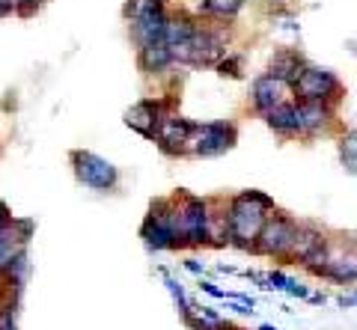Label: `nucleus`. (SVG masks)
I'll list each match as a JSON object with an SVG mask.
<instances>
[{
  "instance_id": "obj_30",
  "label": "nucleus",
  "mask_w": 357,
  "mask_h": 330,
  "mask_svg": "<svg viewBox=\"0 0 357 330\" xmlns=\"http://www.w3.org/2000/svg\"><path fill=\"white\" fill-rule=\"evenodd\" d=\"M310 301H312V304H325L328 298H325V294H310Z\"/></svg>"
},
{
  "instance_id": "obj_21",
  "label": "nucleus",
  "mask_w": 357,
  "mask_h": 330,
  "mask_svg": "<svg viewBox=\"0 0 357 330\" xmlns=\"http://www.w3.org/2000/svg\"><path fill=\"white\" fill-rule=\"evenodd\" d=\"M340 161L351 175H357V128H349L340 137Z\"/></svg>"
},
{
  "instance_id": "obj_2",
  "label": "nucleus",
  "mask_w": 357,
  "mask_h": 330,
  "mask_svg": "<svg viewBox=\"0 0 357 330\" xmlns=\"http://www.w3.org/2000/svg\"><path fill=\"white\" fill-rule=\"evenodd\" d=\"M176 233L178 247H203L211 235V203L203 196L178 191L176 196Z\"/></svg>"
},
{
  "instance_id": "obj_23",
  "label": "nucleus",
  "mask_w": 357,
  "mask_h": 330,
  "mask_svg": "<svg viewBox=\"0 0 357 330\" xmlns=\"http://www.w3.org/2000/svg\"><path fill=\"white\" fill-rule=\"evenodd\" d=\"M286 283H289V277H286L283 271H268V277H265V289L286 292Z\"/></svg>"
},
{
  "instance_id": "obj_33",
  "label": "nucleus",
  "mask_w": 357,
  "mask_h": 330,
  "mask_svg": "<svg viewBox=\"0 0 357 330\" xmlns=\"http://www.w3.org/2000/svg\"><path fill=\"white\" fill-rule=\"evenodd\" d=\"M152 3H164V0H152Z\"/></svg>"
},
{
  "instance_id": "obj_28",
  "label": "nucleus",
  "mask_w": 357,
  "mask_h": 330,
  "mask_svg": "<svg viewBox=\"0 0 357 330\" xmlns=\"http://www.w3.org/2000/svg\"><path fill=\"white\" fill-rule=\"evenodd\" d=\"M337 304H340L342 310H345V306H354L357 301H354V294H340V298H337Z\"/></svg>"
},
{
  "instance_id": "obj_34",
  "label": "nucleus",
  "mask_w": 357,
  "mask_h": 330,
  "mask_svg": "<svg viewBox=\"0 0 357 330\" xmlns=\"http://www.w3.org/2000/svg\"><path fill=\"white\" fill-rule=\"evenodd\" d=\"M354 301H357V292H354Z\"/></svg>"
},
{
  "instance_id": "obj_9",
  "label": "nucleus",
  "mask_w": 357,
  "mask_h": 330,
  "mask_svg": "<svg viewBox=\"0 0 357 330\" xmlns=\"http://www.w3.org/2000/svg\"><path fill=\"white\" fill-rule=\"evenodd\" d=\"M164 27H167V15L161 3L152 0H137L134 3V21H131V33L137 39V45H152V42L164 39Z\"/></svg>"
},
{
  "instance_id": "obj_3",
  "label": "nucleus",
  "mask_w": 357,
  "mask_h": 330,
  "mask_svg": "<svg viewBox=\"0 0 357 330\" xmlns=\"http://www.w3.org/2000/svg\"><path fill=\"white\" fill-rule=\"evenodd\" d=\"M292 93L298 102H325V104H340L342 102V81L333 74L331 69H321V65L307 63L301 69L298 81L292 84Z\"/></svg>"
},
{
  "instance_id": "obj_6",
  "label": "nucleus",
  "mask_w": 357,
  "mask_h": 330,
  "mask_svg": "<svg viewBox=\"0 0 357 330\" xmlns=\"http://www.w3.org/2000/svg\"><path fill=\"white\" fill-rule=\"evenodd\" d=\"M298 233V220L289 217L286 212H271V217L265 220L259 238H256V247L253 253L259 256H268V259H286L289 247H292V238Z\"/></svg>"
},
{
  "instance_id": "obj_13",
  "label": "nucleus",
  "mask_w": 357,
  "mask_h": 330,
  "mask_svg": "<svg viewBox=\"0 0 357 330\" xmlns=\"http://www.w3.org/2000/svg\"><path fill=\"white\" fill-rule=\"evenodd\" d=\"M328 241H331L328 233H325V229H319L316 223H298V233L292 238V247H289L283 262H298V265H304L312 253H316L319 247H325Z\"/></svg>"
},
{
  "instance_id": "obj_7",
  "label": "nucleus",
  "mask_w": 357,
  "mask_h": 330,
  "mask_svg": "<svg viewBox=\"0 0 357 330\" xmlns=\"http://www.w3.org/2000/svg\"><path fill=\"white\" fill-rule=\"evenodd\" d=\"M72 167L77 182L86 184L93 191H114L116 182H119V173L110 161H105L102 155L96 152H86V149H75L72 152Z\"/></svg>"
},
{
  "instance_id": "obj_32",
  "label": "nucleus",
  "mask_w": 357,
  "mask_h": 330,
  "mask_svg": "<svg viewBox=\"0 0 357 330\" xmlns=\"http://www.w3.org/2000/svg\"><path fill=\"white\" fill-rule=\"evenodd\" d=\"M268 3H286V0H268Z\"/></svg>"
},
{
  "instance_id": "obj_17",
  "label": "nucleus",
  "mask_w": 357,
  "mask_h": 330,
  "mask_svg": "<svg viewBox=\"0 0 357 330\" xmlns=\"http://www.w3.org/2000/svg\"><path fill=\"white\" fill-rule=\"evenodd\" d=\"M170 63H173V51H170V45H167L164 39L140 48V69H143V72H149V74L164 72Z\"/></svg>"
},
{
  "instance_id": "obj_31",
  "label": "nucleus",
  "mask_w": 357,
  "mask_h": 330,
  "mask_svg": "<svg viewBox=\"0 0 357 330\" xmlns=\"http://www.w3.org/2000/svg\"><path fill=\"white\" fill-rule=\"evenodd\" d=\"M259 330H277V327H274V324H262Z\"/></svg>"
},
{
  "instance_id": "obj_1",
  "label": "nucleus",
  "mask_w": 357,
  "mask_h": 330,
  "mask_svg": "<svg viewBox=\"0 0 357 330\" xmlns=\"http://www.w3.org/2000/svg\"><path fill=\"white\" fill-rule=\"evenodd\" d=\"M274 212V200L262 191H241L227 203L229 220V244L238 250L253 253L256 238H259L265 220Z\"/></svg>"
},
{
  "instance_id": "obj_16",
  "label": "nucleus",
  "mask_w": 357,
  "mask_h": 330,
  "mask_svg": "<svg viewBox=\"0 0 357 330\" xmlns=\"http://www.w3.org/2000/svg\"><path fill=\"white\" fill-rule=\"evenodd\" d=\"M265 125L280 137H298V102H283L262 116Z\"/></svg>"
},
{
  "instance_id": "obj_20",
  "label": "nucleus",
  "mask_w": 357,
  "mask_h": 330,
  "mask_svg": "<svg viewBox=\"0 0 357 330\" xmlns=\"http://www.w3.org/2000/svg\"><path fill=\"white\" fill-rule=\"evenodd\" d=\"M203 9H206V15H211V18L232 21L244 9V0H203Z\"/></svg>"
},
{
  "instance_id": "obj_5",
  "label": "nucleus",
  "mask_w": 357,
  "mask_h": 330,
  "mask_svg": "<svg viewBox=\"0 0 357 330\" xmlns=\"http://www.w3.org/2000/svg\"><path fill=\"white\" fill-rule=\"evenodd\" d=\"M238 140V128L232 123H206L194 125L191 137H188V152L185 155H199V158H218L229 152Z\"/></svg>"
},
{
  "instance_id": "obj_4",
  "label": "nucleus",
  "mask_w": 357,
  "mask_h": 330,
  "mask_svg": "<svg viewBox=\"0 0 357 330\" xmlns=\"http://www.w3.org/2000/svg\"><path fill=\"white\" fill-rule=\"evenodd\" d=\"M140 238L146 241L149 250H176L178 247L176 200H155L149 205V214L140 226Z\"/></svg>"
},
{
  "instance_id": "obj_14",
  "label": "nucleus",
  "mask_w": 357,
  "mask_h": 330,
  "mask_svg": "<svg viewBox=\"0 0 357 330\" xmlns=\"http://www.w3.org/2000/svg\"><path fill=\"white\" fill-rule=\"evenodd\" d=\"M161 119H164L161 102H137L126 110V125L134 128L137 134L149 137V140H155V131H158Z\"/></svg>"
},
{
  "instance_id": "obj_15",
  "label": "nucleus",
  "mask_w": 357,
  "mask_h": 330,
  "mask_svg": "<svg viewBox=\"0 0 357 330\" xmlns=\"http://www.w3.org/2000/svg\"><path fill=\"white\" fill-rule=\"evenodd\" d=\"M304 65H307V60L301 57L295 48H280V51H274L271 63H268V74H274V78H280L283 84L292 86Z\"/></svg>"
},
{
  "instance_id": "obj_10",
  "label": "nucleus",
  "mask_w": 357,
  "mask_h": 330,
  "mask_svg": "<svg viewBox=\"0 0 357 330\" xmlns=\"http://www.w3.org/2000/svg\"><path fill=\"white\" fill-rule=\"evenodd\" d=\"M333 119H337V104L325 102H298V137H319L331 131Z\"/></svg>"
},
{
  "instance_id": "obj_18",
  "label": "nucleus",
  "mask_w": 357,
  "mask_h": 330,
  "mask_svg": "<svg viewBox=\"0 0 357 330\" xmlns=\"http://www.w3.org/2000/svg\"><path fill=\"white\" fill-rule=\"evenodd\" d=\"M24 253V241H21V235L15 233L13 226L3 229L0 233V274H6L9 268H13V262Z\"/></svg>"
},
{
  "instance_id": "obj_24",
  "label": "nucleus",
  "mask_w": 357,
  "mask_h": 330,
  "mask_svg": "<svg viewBox=\"0 0 357 330\" xmlns=\"http://www.w3.org/2000/svg\"><path fill=\"white\" fill-rule=\"evenodd\" d=\"M0 330H15V306H0Z\"/></svg>"
},
{
  "instance_id": "obj_27",
  "label": "nucleus",
  "mask_w": 357,
  "mask_h": 330,
  "mask_svg": "<svg viewBox=\"0 0 357 330\" xmlns=\"http://www.w3.org/2000/svg\"><path fill=\"white\" fill-rule=\"evenodd\" d=\"M203 292H208L211 298H227V292H220L215 283H203Z\"/></svg>"
},
{
  "instance_id": "obj_11",
  "label": "nucleus",
  "mask_w": 357,
  "mask_h": 330,
  "mask_svg": "<svg viewBox=\"0 0 357 330\" xmlns=\"http://www.w3.org/2000/svg\"><path fill=\"white\" fill-rule=\"evenodd\" d=\"M194 131L191 119H182V116H164L158 131H155V143L167 152V155H185L188 152V137Z\"/></svg>"
},
{
  "instance_id": "obj_12",
  "label": "nucleus",
  "mask_w": 357,
  "mask_h": 330,
  "mask_svg": "<svg viewBox=\"0 0 357 330\" xmlns=\"http://www.w3.org/2000/svg\"><path fill=\"white\" fill-rule=\"evenodd\" d=\"M289 90L292 86L289 84H283L280 78H274V74H259V78L253 81V86H250V102H253V110L256 113H268V110H274L277 104H283V102H289Z\"/></svg>"
},
{
  "instance_id": "obj_19",
  "label": "nucleus",
  "mask_w": 357,
  "mask_h": 330,
  "mask_svg": "<svg viewBox=\"0 0 357 330\" xmlns=\"http://www.w3.org/2000/svg\"><path fill=\"white\" fill-rule=\"evenodd\" d=\"M197 30H199L197 21L185 18V15H173V18H167V27H164V42L173 48V45H178V42H188V39H191Z\"/></svg>"
},
{
  "instance_id": "obj_25",
  "label": "nucleus",
  "mask_w": 357,
  "mask_h": 330,
  "mask_svg": "<svg viewBox=\"0 0 357 330\" xmlns=\"http://www.w3.org/2000/svg\"><path fill=\"white\" fill-rule=\"evenodd\" d=\"M286 294H292V298H310V289L304 283H298V280H289L286 283Z\"/></svg>"
},
{
  "instance_id": "obj_29",
  "label": "nucleus",
  "mask_w": 357,
  "mask_h": 330,
  "mask_svg": "<svg viewBox=\"0 0 357 330\" xmlns=\"http://www.w3.org/2000/svg\"><path fill=\"white\" fill-rule=\"evenodd\" d=\"M185 265H188V271H194V274H199V271H203V265H199V262H197V259H188V262H185Z\"/></svg>"
},
{
  "instance_id": "obj_22",
  "label": "nucleus",
  "mask_w": 357,
  "mask_h": 330,
  "mask_svg": "<svg viewBox=\"0 0 357 330\" xmlns=\"http://www.w3.org/2000/svg\"><path fill=\"white\" fill-rule=\"evenodd\" d=\"M215 65H218L220 78H241V57H236V54H229V57H220Z\"/></svg>"
},
{
  "instance_id": "obj_8",
  "label": "nucleus",
  "mask_w": 357,
  "mask_h": 330,
  "mask_svg": "<svg viewBox=\"0 0 357 330\" xmlns=\"http://www.w3.org/2000/svg\"><path fill=\"white\" fill-rule=\"evenodd\" d=\"M316 277L331 280L337 285L357 283V241H331V256L328 265Z\"/></svg>"
},
{
  "instance_id": "obj_26",
  "label": "nucleus",
  "mask_w": 357,
  "mask_h": 330,
  "mask_svg": "<svg viewBox=\"0 0 357 330\" xmlns=\"http://www.w3.org/2000/svg\"><path fill=\"white\" fill-rule=\"evenodd\" d=\"M9 226H13V212H9L6 203H0V233L9 229Z\"/></svg>"
}]
</instances>
